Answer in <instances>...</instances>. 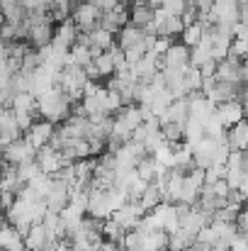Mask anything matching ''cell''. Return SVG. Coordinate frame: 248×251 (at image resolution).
Listing matches in <instances>:
<instances>
[{"mask_svg":"<svg viewBox=\"0 0 248 251\" xmlns=\"http://www.w3.org/2000/svg\"><path fill=\"white\" fill-rule=\"evenodd\" d=\"M37 173H42V168L37 164V159H32V161H27V164H20L17 166V176H20V180L22 183H29Z\"/></svg>","mask_w":248,"mask_h":251,"instance_id":"83f0119b","label":"cell"},{"mask_svg":"<svg viewBox=\"0 0 248 251\" xmlns=\"http://www.w3.org/2000/svg\"><path fill=\"white\" fill-rule=\"evenodd\" d=\"M51 237H49V232H46V227L42 225V222H34L32 227H29V232L24 234V247L29 251H49L51 247Z\"/></svg>","mask_w":248,"mask_h":251,"instance_id":"9a60e30c","label":"cell"},{"mask_svg":"<svg viewBox=\"0 0 248 251\" xmlns=\"http://www.w3.org/2000/svg\"><path fill=\"white\" fill-rule=\"evenodd\" d=\"M92 69H95V78H110L114 76L117 66H114V59H112V51H100L92 56Z\"/></svg>","mask_w":248,"mask_h":251,"instance_id":"ac0fdd59","label":"cell"},{"mask_svg":"<svg viewBox=\"0 0 248 251\" xmlns=\"http://www.w3.org/2000/svg\"><path fill=\"white\" fill-rule=\"evenodd\" d=\"M154 20V7L144 0V2H134L132 7H129V22L132 25H136V27H146L149 22Z\"/></svg>","mask_w":248,"mask_h":251,"instance_id":"44dd1931","label":"cell"},{"mask_svg":"<svg viewBox=\"0 0 248 251\" xmlns=\"http://www.w3.org/2000/svg\"><path fill=\"white\" fill-rule=\"evenodd\" d=\"M241 105H244V120H248V98L241 100Z\"/></svg>","mask_w":248,"mask_h":251,"instance_id":"836d02e7","label":"cell"},{"mask_svg":"<svg viewBox=\"0 0 248 251\" xmlns=\"http://www.w3.org/2000/svg\"><path fill=\"white\" fill-rule=\"evenodd\" d=\"M100 17H102V12L95 7V2H88V0H81L73 7V12H71L73 25L78 27V32H83V34L90 32V29H95L100 25Z\"/></svg>","mask_w":248,"mask_h":251,"instance_id":"277c9868","label":"cell"},{"mask_svg":"<svg viewBox=\"0 0 248 251\" xmlns=\"http://www.w3.org/2000/svg\"><path fill=\"white\" fill-rule=\"evenodd\" d=\"M119 47L122 49H129V47H134V44H141L144 39H146V32L141 29V27H136V25H124L119 32Z\"/></svg>","mask_w":248,"mask_h":251,"instance_id":"7402d4cb","label":"cell"},{"mask_svg":"<svg viewBox=\"0 0 248 251\" xmlns=\"http://www.w3.org/2000/svg\"><path fill=\"white\" fill-rule=\"evenodd\" d=\"M78 27L73 25V20H64V22H59V27H54V37H51V44H56V47H61V49H71L76 42H78Z\"/></svg>","mask_w":248,"mask_h":251,"instance_id":"5bb4252c","label":"cell"},{"mask_svg":"<svg viewBox=\"0 0 248 251\" xmlns=\"http://www.w3.org/2000/svg\"><path fill=\"white\" fill-rule=\"evenodd\" d=\"M187 100H190V120H197V122L204 127V125H207V120L214 115L217 105H214L207 95H202V90L190 93V95H187Z\"/></svg>","mask_w":248,"mask_h":251,"instance_id":"52a82bcc","label":"cell"},{"mask_svg":"<svg viewBox=\"0 0 248 251\" xmlns=\"http://www.w3.org/2000/svg\"><path fill=\"white\" fill-rule=\"evenodd\" d=\"M51 137H54V122H49V120H34L32 122V127L24 132V139L39 151L42 147H46L49 142H51Z\"/></svg>","mask_w":248,"mask_h":251,"instance_id":"9c48e42d","label":"cell"},{"mask_svg":"<svg viewBox=\"0 0 248 251\" xmlns=\"http://www.w3.org/2000/svg\"><path fill=\"white\" fill-rule=\"evenodd\" d=\"M127 22H129V5H127V0H122L110 12H102V17H100V27H105L107 32H119Z\"/></svg>","mask_w":248,"mask_h":251,"instance_id":"8fae6325","label":"cell"},{"mask_svg":"<svg viewBox=\"0 0 248 251\" xmlns=\"http://www.w3.org/2000/svg\"><path fill=\"white\" fill-rule=\"evenodd\" d=\"M112 202H110V193L102 188L90 185V195H88V215L95 220H107L112 217Z\"/></svg>","mask_w":248,"mask_h":251,"instance_id":"5b68a950","label":"cell"},{"mask_svg":"<svg viewBox=\"0 0 248 251\" xmlns=\"http://www.w3.org/2000/svg\"><path fill=\"white\" fill-rule=\"evenodd\" d=\"M78 42L83 44H88L90 47V51H92V56L95 54H100V51H107L110 47H114V32H107L105 27H95V29H90V32H85V34H78Z\"/></svg>","mask_w":248,"mask_h":251,"instance_id":"8992f818","label":"cell"},{"mask_svg":"<svg viewBox=\"0 0 248 251\" xmlns=\"http://www.w3.org/2000/svg\"><path fill=\"white\" fill-rule=\"evenodd\" d=\"M246 7H248V5H246Z\"/></svg>","mask_w":248,"mask_h":251,"instance_id":"8d00e7d4","label":"cell"},{"mask_svg":"<svg viewBox=\"0 0 248 251\" xmlns=\"http://www.w3.org/2000/svg\"><path fill=\"white\" fill-rule=\"evenodd\" d=\"M92 2H95V7H97L100 12H110V10L117 7L122 0H92Z\"/></svg>","mask_w":248,"mask_h":251,"instance_id":"d6a6232c","label":"cell"},{"mask_svg":"<svg viewBox=\"0 0 248 251\" xmlns=\"http://www.w3.org/2000/svg\"><path fill=\"white\" fill-rule=\"evenodd\" d=\"M163 7L168 15H182L185 7H187V0H163Z\"/></svg>","mask_w":248,"mask_h":251,"instance_id":"4dcf8cb0","label":"cell"},{"mask_svg":"<svg viewBox=\"0 0 248 251\" xmlns=\"http://www.w3.org/2000/svg\"><path fill=\"white\" fill-rule=\"evenodd\" d=\"M214 115H217L219 122L229 129V127H234L236 122L244 120V105H241V100H224V102L217 105Z\"/></svg>","mask_w":248,"mask_h":251,"instance_id":"4fadbf2b","label":"cell"},{"mask_svg":"<svg viewBox=\"0 0 248 251\" xmlns=\"http://www.w3.org/2000/svg\"><path fill=\"white\" fill-rule=\"evenodd\" d=\"M20 5L27 10V12H49L51 10V0H20Z\"/></svg>","mask_w":248,"mask_h":251,"instance_id":"f1b7e54d","label":"cell"},{"mask_svg":"<svg viewBox=\"0 0 248 251\" xmlns=\"http://www.w3.org/2000/svg\"><path fill=\"white\" fill-rule=\"evenodd\" d=\"M156 168H158V161H156L151 154H146V156L136 164V173H139V178H144L146 183H151V180H156Z\"/></svg>","mask_w":248,"mask_h":251,"instance_id":"cb8c5ba5","label":"cell"},{"mask_svg":"<svg viewBox=\"0 0 248 251\" xmlns=\"http://www.w3.org/2000/svg\"><path fill=\"white\" fill-rule=\"evenodd\" d=\"M37 110L44 120H49L54 125L64 122L71 117V98L59 85H54V88L44 90L42 95H37Z\"/></svg>","mask_w":248,"mask_h":251,"instance_id":"6da1fadb","label":"cell"},{"mask_svg":"<svg viewBox=\"0 0 248 251\" xmlns=\"http://www.w3.org/2000/svg\"><path fill=\"white\" fill-rule=\"evenodd\" d=\"M229 54H231V56H236V59H246L248 56V39L246 37H234Z\"/></svg>","mask_w":248,"mask_h":251,"instance_id":"f546056e","label":"cell"},{"mask_svg":"<svg viewBox=\"0 0 248 251\" xmlns=\"http://www.w3.org/2000/svg\"><path fill=\"white\" fill-rule=\"evenodd\" d=\"M226 142L231 151H248V120H241L226 129Z\"/></svg>","mask_w":248,"mask_h":251,"instance_id":"2e32d148","label":"cell"},{"mask_svg":"<svg viewBox=\"0 0 248 251\" xmlns=\"http://www.w3.org/2000/svg\"><path fill=\"white\" fill-rule=\"evenodd\" d=\"M217 142L219 139H212V137H202V139H197L195 144H190L192 147V161H195V166L197 168H209L214 164V149H217Z\"/></svg>","mask_w":248,"mask_h":251,"instance_id":"30bf717a","label":"cell"},{"mask_svg":"<svg viewBox=\"0 0 248 251\" xmlns=\"http://www.w3.org/2000/svg\"><path fill=\"white\" fill-rule=\"evenodd\" d=\"M20 247H24V237H22L10 222H5V225L0 227V251L20 249Z\"/></svg>","mask_w":248,"mask_h":251,"instance_id":"ffe728a7","label":"cell"},{"mask_svg":"<svg viewBox=\"0 0 248 251\" xmlns=\"http://www.w3.org/2000/svg\"><path fill=\"white\" fill-rule=\"evenodd\" d=\"M241 20V7L236 0H214L209 7V25H229L234 27Z\"/></svg>","mask_w":248,"mask_h":251,"instance_id":"3957f363","label":"cell"},{"mask_svg":"<svg viewBox=\"0 0 248 251\" xmlns=\"http://www.w3.org/2000/svg\"><path fill=\"white\" fill-rule=\"evenodd\" d=\"M161 132H163L165 142L168 144H180L185 142V132H182V125H175V122H165L161 125Z\"/></svg>","mask_w":248,"mask_h":251,"instance_id":"484cf974","label":"cell"},{"mask_svg":"<svg viewBox=\"0 0 248 251\" xmlns=\"http://www.w3.org/2000/svg\"><path fill=\"white\" fill-rule=\"evenodd\" d=\"M49 251H73V244H71V239H68V237H64V239H56V242H51Z\"/></svg>","mask_w":248,"mask_h":251,"instance_id":"1f68e13d","label":"cell"},{"mask_svg":"<svg viewBox=\"0 0 248 251\" xmlns=\"http://www.w3.org/2000/svg\"><path fill=\"white\" fill-rule=\"evenodd\" d=\"M202 34H204V25H202V22H192V25H185V27H182V32H180V42H182L187 49H192V47L200 44Z\"/></svg>","mask_w":248,"mask_h":251,"instance_id":"603a6c76","label":"cell"},{"mask_svg":"<svg viewBox=\"0 0 248 251\" xmlns=\"http://www.w3.org/2000/svg\"><path fill=\"white\" fill-rule=\"evenodd\" d=\"M182 27H185V22H182V17L180 15H168L163 22V32L165 37H178L180 32H182Z\"/></svg>","mask_w":248,"mask_h":251,"instance_id":"4316f807","label":"cell"},{"mask_svg":"<svg viewBox=\"0 0 248 251\" xmlns=\"http://www.w3.org/2000/svg\"><path fill=\"white\" fill-rule=\"evenodd\" d=\"M27 185H32L34 188V193L44 200L46 195H49V190H51V185H54V176H49V173H37Z\"/></svg>","mask_w":248,"mask_h":251,"instance_id":"d4e9b609","label":"cell"},{"mask_svg":"<svg viewBox=\"0 0 248 251\" xmlns=\"http://www.w3.org/2000/svg\"><path fill=\"white\" fill-rule=\"evenodd\" d=\"M190 64V49L180 42V44H170L168 51L163 54V69L170 66H187Z\"/></svg>","mask_w":248,"mask_h":251,"instance_id":"e0dca14e","label":"cell"},{"mask_svg":"<svg viewBox=\"0 0 248 251\" xmlns=\"http://www.w3.org/2000/svg\"><path fill=\"white\" fill-rule=\"evenodd\" d=\"M0 156H2V164H10V166H20V164H27L37 156V149L27 142V139H15L10 142L7 147L0 149Z\"/></svg>","mask_w":248,"mask_h":251,"instance_id":"7a4b0ae2","label":"cell"},{"mask_svg":"<svg viewBox=\"0 0 248 251\" xmlns=\"http://www.w3.org/2000/svg\"><path fill=\"white\" fill-rule=\"evenodd\" d=\"M178 251H187V249H178Z\"/></svg>","mask_w":248,"mask_h":251,"instance_id":"e575fe53","label":"cell"},{"mask_svg":"<svg viewBox=\"0 0 248 251\" xmlns=\"http://www.w3.org/2000/svg\"><path fill=\"white\" fill-rule=\"evenodd\" d=\"M165 198H163V185L161 183H156V180H151L149 185H146V190H144V195L139 198V205L144 207V212H149V210H154L156 205H161Z\"/></svg>","mask_w":248,"mask_h":251,"instance_id":"d6986e66","label":"cell"},{"mask_svg":"<svg viewBox=\"0 0 248 251\" xmlns=\"http://www.w3.org/2000/svg\"><path fill=\"white\" fill-rule=\"evenodd\" d=\"M88 2H92V0H88Z\"/></svg>","mask_w":248,"mask_h":251,"instance_id":"d590c367","label":"cell"},{"mask_svg":"<svg viewBox=\"0 0 248 251\" xmlns=\"http://www.w3.org/2000/svg\"><path fill=\"white\" fill-rule=\"evenodd\" d=\"M34 159H37V164H39V168H42V173H49V176H56L66 164H71V161L64 159V154H61L59 149H51L49 144L42 147V149L37 151Z\"/></svg>","mask_w":248,"mask_h":251,"instance_id":"ba28073f","label":"cell"},{"mask_svg":"<svg viewBox=\"0 0 248 251\" xmlns=\"http://www.w3.org/2000/svg\"><path fill=\"white\" fill-rule=\"evenodd\" d=\"M68 195H71V185H68L66 180H61V178L54 176V185H51L49 195L44 198V200H46V207H49L51 212H61V210L68 205Z\"/></svg>","mask_w":248,"mask_h":251,"instance_id":"7c38bea8","label":"cell"}]
</instances>
